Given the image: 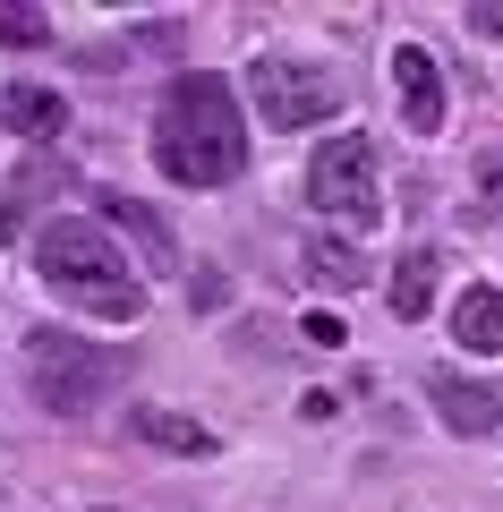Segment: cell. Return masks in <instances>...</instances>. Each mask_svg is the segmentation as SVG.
Listing matches in <instances>:
<instances>
[{"label":"cell","mask_w":503,"mask_h":512,"mask_svg":"<svg viewBox=\"0 0 503 512\" xmlns=\"http://www.w3.org/2000/svg\"><path fill=\"white\" fill-rule=\"evenodd\" d=\"M154 163L180 188H222L248 171V128H239V103L214 69L171 77V94L154 111Z\"/></svg>","instance_id":"1"},{"label":"cell","mask_w":503,"mask_h":512,"mask_svg":"<svg viewBox=\"0 0 503 512\" xmlns=\"http://www.w3.org/2000/svg\"><path fill=\"white\" fill-rule=\"evenodd\" d=\"M35 274H43L52 299H69V308H86V316H111V325H137L145 316L137 265H128L120 239H111L103 222H86V214H52L35 231Z\"/></svg>","instance_id":"2"},{"label":"cell","mask_w":503,"mask_h":512,"mask_svg":"<svg viewBox=\"0 0 503 512\" xmlns=\"http://www.w3.org/2000/svg\"><path fill=\"white\" fill-rule=\"evenodd\" d=\"M26 384H35V402L52 410V419H77V410H94L111 384H120V350L77 342V333H60V325H35L26 333Z\"/></svg>","instance_id":"3"},{"label":"cell","mask_w":503,"mask_h":512,"mask_svg":"<svg viewBox=\"0 0 503 512\" xmlns=\"http://www.w3.org/2000/svg\"><path fill=\"white\" fill-rule=\"evenodd\" d=\"M307 205L342 231H376L384 222V180H376V146L367 137H324L307 163Z\"/></svg>","instance_id":"4"},{"label":"cell","mask_w":503,"mask_h":512,"mask_svg":"<svg viewBox=\"0 0 503 512\" xmlns=\"http://www.w3.org/2000/svg\"><path fill=\"white\" fill-rule=\"evenodd\" d=\"M248 103H256L265 128L290 137V128H316V120L342 111V77L316 69V60H256V69H248Z\"/></svg>","instance_id":"5"},{"label":"cell","mask_w":503,"mask_h":512,"mask_svg":"<svg viewBox=\"0 0 503 512\" xmlns=\"http://www.w3.org/2000/svg\"><path fill=\"white\" fill-rule=\"evenodd\" d=\"M393 94L410 137H444V69H435L427 43H393Z\"/></svg>","instance_id":"6"},{"label":"cell","mask_w":503,"mask_h":512,"mask_svg":"<svg viewBox=\"0 0 503 512\" xmlns=\"http://www.w3.org/2000/svg\"><path fill=\"white\" fill-rule=\"evenodd\" d=\"M427 402H435V419H444L452 436H503V393L495 384H469L461 367H435Z\"/></svg>","instance_id":"7"},{"label":"cell","mask_w":503,"mask_h":512,"mask_svg":"<svg viewBox=\"0 0 503 512\" xmlns=\"http://www.w3.org/2000/svg\"><path fill=\"white\" fill-rule=\"evenodd\" d=\"M128 427H137L145 444H162V453H188V461L214 453V427L188 419V410H154V402H145V410H128Z\"/></svg>","instance_id":"8"},{"label":"cell","mask_w":503,"mask_h":512,"mask_svg":"<svg viewBox=\"0 0 503 512\" xmlns=\"http://www.w3.org/2000/svg\"><path fill=\"white\" fill-rule=\"evenodd\" d=\"M435 274H444V265H435V248H410L393 265V282H384V308L401 316V325H418V316L435 308Z\"/></svg>","instance_id":"9"},{"label":"cell","mask_w":503,"mask_h":512,"mask_svg":"<svg viewBox=\"0 0 503 512\" xmlns=\"http://www.w3.org/2000/svg\"><path fill=\"white\" fill-rule=\"evenodd\" d=\"M452 342H469L478 359H503V291H461V308H452Z\"/></svg>","instance_id":"10"},{"label":"cell","mask_w":503,"mask_h":512,"mask_svg":"<svg viewBox=\"0 0 503 512\" xmlns=\"http://www.w3.org/2000/svg\"><path fill=\"white\" fill-rule=\"evenodd\" d=\"M111 231H128V239H137L145 274H171V265H180V248H171V231H162V222L145 214L137 197H111Z\"/></svg>","instance_id":"11"},{"label":"cell","mask_w":503,"mask_h":512,"mask_svg":"<svg viewBox=\"0 0 503 512\" xmlns=\"http://www.w3.org/2000/svg\"><path fill=\"white\" fill-rule=\"evenodd\" d=\"M9 128H26V137H60V128H69V103H60L52 86H9Z\"/></svg>","instance_id":"12"},{"label":"cell","mask_w":503,"mask_h":512,"mask_svg":"<svg viewBox=\"0 0 503 512\" xmlns=\"http://www.w3.org/2000/svg\"><path fill=\"white\" fill-rule=\"evenodd\" d=\"M307 282H324V291H359L367 256L350 248V239H307Z\"/></svg>","instance_id":"13"},{"label":"cell","mask_w":503,"mask_h":512,"mask_svg":"<svg viewBox=\"0 0 503 512\" xmlns=\"http://www.w3.org/2000/svg\"><path fill=\"white\" fill-rule=\"evenodd\" d=\"M0 43L35 52V43H52V18H43V9H18V0H0Z\"/></svg>","instance_id":"14"},{"label":"cell","mask_w":503,"mask_h":512,"mask_svg":"<svg viewBox=\"0 0 503 512\" xmlns=\"http://www.w3.org/2000/svg\"><path fill=\"white\" fill-rule=\"evenodd\" d=\"M188 299H197V308H222V274H214V265H197V282H188Z\"/></svg>","instance_id":"15"},{"label":"cell","mask_w":503,"mask_h":512,"mask_svg":"<svg viewBox=\"0 0 503 512\" xmlns=\"http://www.w3.org/2000/svg\"><path fill=\"white\" fill-rule=\"evenodd\" d=\"M307 342L333 350V342H350V333H342V316H307Z\"/></svg>","instance_id":"16"},{"label":"cell","mask_w":503,"mask_h":512,"mask_svg":"<svg viewBox=\"0 0 503 512\" xmlns=\"http://www.w3.org/2000/svg\"><path fill=\"white\" fill-rule=\"evenodd\" d=\"M469 35H503V0H478L469 9Z\"/></svg>","instance_id":"17"},{"label":"cell","mask_w":503,"mask_h":512,"mask_svg":"<svg viewBox=\"0 0 503 512\" xmlns=\"http://www.w3.org/2000/svg\"><path fill=\"white\" fill-rule=\"evenodd\" d=\"M103 512H120V504H103Z\"/></svg>","instance_id":"18"}]
</instances>
